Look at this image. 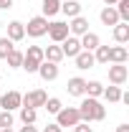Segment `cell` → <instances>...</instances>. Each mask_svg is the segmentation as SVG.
Here are the masks:
<instances>
[{
	"instance_id": "cell-1",
	"label": "cell",
	"mask_w": 129,
	"mask_h": 132,
	"mask_svg": "<svg viewBox=\"0 0 129 132\" xmlns=\"http://www.w3.org/2000/svg\"><path fill=\"white\" fill-rule=\"evenodd\" d=\"M79 117H81V122H101L106 117V107H101L99 99L86 97L79 104Z\"/></svg>"
},
{
	"instance_id": "cell-2",
	"label": "cell",
	"mask_w": 129,
	"mask_h": 132,
	"mask_svg": "<svg viewBox=\"0 0 129 132\" xmlns=\"http://www.w3.org/2000/svg\"><path fill=\"white\" fill-rule=\"evenodd\" d=\"M41 64H43V48H41V46H28V51L23 53V64H20V69H25L28 74H35Z\"/></svg>"
},
{
	"instance_id": "cell-3",
	"label": "cell",
	"mask_w": 129,
	"mask_h": 132,
	"mask_svg": "<svg viewBox=\"0 0 129 132\" xmlns=\"http://www.w3.org/2000/svg\"><path fill=\"white\" fill-rule=\"evenodd\" d=\"M81 117H79V107H61V112L56 114V125L63 130V127H73L79 125Z\"/></svg>"
},
{
	"instance_id": "cell-4",
	"label": "cell",
	"mask_w": 129,
	"mask_h": 132,
	"mask_svg": "<svg viewBox=\"0 0 129 132\" xmlns=\"http://www.w3.org/2000/svg\"><path fill=\"white\" fill-rule=\"evenodd\" d=\"M46 31H48V18L43 15L31 18L25 26V36H31V38H41V36H46Z\"/></svg>"
},
{
	"instance_id": "cell-5",
	"label": "cell",
	"mask_w": 129,
	"mask_h": 132,
	"mask_svg": "<svg viewBox=\"0 0 129 132\" xmlns=\"http://www.w3.org/2000/svg\"><path fill=\"white\" fill-rule=\"evenodd\" d=\"M0 107H3L5 112H13V109H20V107H23V94H20V92H15V89L5 92V94L0 97Z\"/></svg>"
},
{
	"instance_id": "cell-6",
	"label": "cell",
	"mask_w": 129,
	"mask_h": 132,
	"mask_svg": "<svg viewBox=\"0 0 129 132\" xmlns=\"http://www.w3.org/2000/svg\"><path fill=\"white\" fill-rule=\"evenodd\" d=\"M48 38L53 41V43H61L66 36H68V23H63V20H53V23H48Z\"/></svg>"
},
{
	"instance_id": "cell-7",
	"label": "cell",
	"mask_w": 129,
	"mask_h": 132,
	"mask_svg": "<svg viewBox=\"0 0 129 132\" xmlns=\"http://www.w3.org/2000/svg\"><path fill=\"white\" fill-rule=\"evenodd\" d=\"M46 99H48V94H46L43 89H33V92H28V94H23V107H33V109H38V107L46 104Z\"/></svg>"
},
{
	"instance_id": "cell-8",
	"label": "cell",
	"mask_w": 129,
	"mask_h": 132,
	"mask_svg": "<svg viewBox=\"0 0 129 132\" xmlns=\"http://www.w3.org/2000/svg\"><path fill=\"white\" fill-rule=\"evenodd\" d=\"M58 46H61V53H63V59H73V56L81 51V41L76 38V36H66V38L58 43Z\"/></svg>"
},
{
	"instance_id": "cell-9",
	"label": "cell",
	"mask_w": 129,
	"mask_h": 132,
	"mask_svg": "<svg viewBox=\"0 0 129 132\" xmlns=\"http://www.w3.org/2000/svg\"><path fill=\"white\" fill-rule=\"evenodd\" d=\"M127 79H129V69L124 64H112L109 66V81H112L114 86H122Z\"/></svg>"
},
{
	"instance_id": "cell-10",
	"label": "cell",
	"mask_w": 129,
	"mask_h": 132,
	"mask_svg": "<svg viewBox=\"0 0 129 132\" xmlns=\"http://www.w3.org/2000/svg\"><path fill=\"white\" fill-rule=\"evenodd\" d=\"M84 33H89V20H86L84 15L71 18V23H68V36H76V38H81Z\"/></svg>"
},
{
	"instance_id": "cell-11",
	"label": "cell",
	"mask_w": 129,
	"mask_h": 132,
	"mask_svg": "<svg viewBox=\"0 0 129 132\" xmlns=\"http://www.w3.org/2000/svg\"><path fill=\"white\" fill-rule=\"evenodd\" d=\"M43 81H53V79H58V64H51V61H43V64L38 66V71H35Z\"/></svg>"
},
{
	"instance_id": "cell-12",
	"label": "cell",
	"mask_w": 129,
	"mask_h": 132,
	"mask_svg": "<svg viewBox=\"0 0 129 132\" xmlns=\"http://www.w3.org/2000/svg\"><path fill=\"white\" fill-rule=\"evenodd\" d=\"M66 92H68L71 97H84V92H86V79L71 76V79L66 81Z\"/></svg>"
},
{
	"instance_id": "cell-13",
	"label": "cell",
	"mask_w": 129,
	"mask_h": 132,
	"mask_svg": "<svg viewBox=\"0 0 129 132\" xmlns=\"http://www.w3.org/2000/svg\"><path fill=\"white\" fill-rule=\"evenodd\" d=\"M8 38H10L13 43L23 41V38H25V26H23L20 20H10V23H8Z\"/></svg>"
},
{
	"instance_id": "cell-14",
	"label": "cell",
	"mask_w": 129,
	"mask_h": 132,
	"mask_svg": "<svg viewBox=\"0 0 129 132\" xmlns=\"http://www.w3.org/2000/svg\"><path fill=\"white\" fill-rule=\"evenodd\" d=\"M99 18H101V23H104V26H112V28L116 26V23H122V20H119V13H116V8H114V5H106V8L99 13Z\"/></svg>"
},
{
	"instance_id": "cell-15",
	"label": "cell",
	"mask_w": 129,
	"mask_h": 132,
	"mask_svg": "<svg viewBox=\"0 0 129 132\" xmlns=\"http://www.w3.org/2000/svg\"><path fill=\"white\" fill-rule=\"evenodd\" d=\"M73 61H76V69H81V71H84V69H91V66L96 64L91 51H79V53L73 56Z\"/></svg>"
},
{
	"instance_id": "cell-16",
	"label": "cell",
	"mask_w": 129,
	"mask_h": 132,
	"mask_svg": "<svg viewBox=\"0 0 129 132\" xmlns=\"http://www.w3.org/2000/svg\"><path fill=\"white\" fill-rule=\"evenodd\" d=\"M79 41H81V51H94L96 46H101V38H99L96 33H91V31L84 33Z\"/></svg>"
},
{
	"instance_id": "cell-17",
	"label": "cell",
	"mask_w": 129,
	"mask_h": 132,
	"mask_svg": "<svg viewBox=\"0 0 129 132\" xmlns=\"http://www.w3.org/2000/svg\"><path fill=\"white\" fill-rule=\"evenodd\" d=\"M43 61H51V64H61V61H63L61 46L56 43V46H48V48H43Z\"/></svg>"
},
{
	"instance_id": "cell-18",
	"label": "cell",
	"mask_w": 129,
	"mask_h": 132,
	"mask_svg": "<svg viewBox=\"0 0 129 132\" xmlns=\"http://www.w3.org/2000/svg\"><path fill=\"white\" fill-rule=\"evenodd\" d=\"M61 13H66L68 18L81 15V3L79 0H61Z\"/></svg>"
},
{
	"instance_id": "cell-19",
	"label": "cell",
	"mask_w": 129,
	"mask_h": 132,
	"mask_svg": "<svg viewBox=\"0 0 129 132\" xmlns=\"http://www.w3.org/2000/svg\"><path fill=\"white\" fill-rule=\"evenodd\" d=\"M129 53L124 46H114V48H109V64H127Z\"/></svg>"
},
{
	"instance_id": "cell-20",
	"label": "cell",
	"mask_w": 129,
	"mask_h": 132,
	"mask_svg": "<svg viewBox=\"0 0 129 132\" xmlns=\"http://www.w3.org/2000/svg\"><path fill=\"white\" fill-rule=\"evenodd\" d=\"M43 18H53L56 13H61V0H43Z\"/></svg>"
},
{
	"instance_id": "cell-21",
	"label": "cell",
	"mask_w": 129,
	"mask_h": 132,
	"mask_svg": "<svg viewBox=\"0 0 129 132\" xmlns=\"http://www.w3.org/2000/svg\"><path fill=\"white\" fill-rule=\"evenodd\" d=\"M114 41L116 43H127L129 41V23H116L114 26Z\"/></svg>"
},
{
	"instance_id": "cell-22",
	"label": "cell",
	"mask_w": 129,
	"mask_h": 132,
	"mask_svg": "<svg viewBox=\"0 0 129 132\" xmlns=\"http://www.w3.org/2000/svg\"><path fill=\"white\" fill-rule=\"evenodd\" d=\"M35 119H38V109H33V107H20V122H23V125H35Z\"/></svg>"
},
{
	"instance_id": "cell-23",
	"label": "cell",
	"mask_w": 129,
	"mask_h": 132,
	"mask_svg": "<svg viewBox=\"0 0 129 132\" xmlns=\"http://www.w3.org/2000/svg\"><path fill=\"white\" fill-rule=\"evenodd\" d=\"M101 92H104V84H101V81H86V92H84V97L99 99V97H101Z\"/></svg>"
},
{
	"instance_id": "cell-24",
	"label": "cell",
	"mask_w": 129,
	"mask_h": 132,
	"mask_svg": "<svg viewBox=\"0 0 129 132\" xmlns=\"http://www.w3.org/2000/svg\"><path fill=\"white\" fill-rule=\"evenodd\" d=\"M101 97L106 99V102H119V99H122V89H119V86H104V92H101Z\"/></svg>"
},
{
	"instance_id": "cell-25",
	"label": "cell",
	"mask_w": 129,
	"mask_h": 132,
	"mask_svg": "<svg viewBox=\"0 0 129 132\" xmlns=\"http://www.w3.org/2000/svg\"><path fill=\"white\" fill-rule=\"evenodd\" d=\"M5 61H8V66H10V69H20V64H23V51L13 48L8 56H5Z\"/></svg>"
},
{
	"instance_id": "cell-26",
	"label": "cell",
	"mask_w": 129,
	"mask_h": 132,
	"mask_svg": "<svg viewBox=\"0 0 129 132\" xmlns=\"http://www.w3.org/2000/svg\"><path fill=\"white\" fill-rule=\"evenodd\" d=\"M61 107H63V104H61V99H58V97H48V99H46V104H43V109H46L48 114H58Z\"/></svg>"
},
{
	"instance_id": "cell-27",
	"label": "cell",
	"mask_w": 129,
	"mask_h": 132,
	"mask_svg": "<svg viewBox=\"0 0 129 132\" xmlns=\"http://www.w3.org/2000/svg\"><path fill=\"white\" fill-rule=\"evenodd\" d=\"M91 53H94V61L96 64H109V46H96Z\"/></svg>"
},
{
	"instance_id": "cell-28",
	"label": "cell",
	"mask_w": 129,
	"mask_h": 132,
	"mask_svg": "<svg viewBox=\"0 0 129 132\" xmlns=\"http://www.w3.org/2000/svg\"><path fill=\"white\" fill-rule=\"evenodd\" d=\"M116 13H119L122 23H129V0H119L116 3Z\"/></svg>"
},
{
	"instance_id": "cell-29",
	"label": "cell",
	"mask_w": 129,
	"mask_h": 132,
	"mask_svg": "<svg viewBox=\"0 0 129 132\" xmlns=\"http://www.w3.org/2000/svg\"><path fill=\"white\" fill-rule=\"evenodd\" d=\"M13 48H15V46H13V41H10L8 36H3V38H0V59H5Z\"/></svg>"
},
{
	"instance_id": "cell-30",
	"label": "cell",
	"mask_w": 129,
	"mask_h": 132,
	"mask_svg": "<svg viewBox=\"0 0 129 132\" xmlns=\"http://www.w3.org/2000/svg\"><path fill=\"white\" fill-rule=\"evenodd\" d=\"M0 127H13V114L10 112H0Z\"/></svg>"
},
{
	"instance_id": "cell-31",
	"label": "cell",
	"mask_w": 129,
	"mask_h": 132,
	"mask_svg": "<svg viewBox=\"0 0 129 132\" xmlns=\"http://www.w3.org/2000/svg\"><path fill=\"white\" fill-rule=\"evenodd\" d=\"M73 132H94L89 127V122H79V125H73Z\"/></svg>"
},
{
	"instance_id": "cell-32",
	"label": "cell",
	"mask_w": 129,
	"mask_h": 132,
	"mask_svg": "<svg viewBox=\"0 0 129 132\" xmlns=\"http://www.w3.org/2000/svg\"><path fill=\"white\" fill-rule=\"evenodd\" d=\"M43 132H63V130H61V127H58L56 122H48V125L43 127Z\"/></svg>"
},
{
	"instance_id": "cell-33",
	"label": "cell",
	"mask_w": 129,
	"mask_h": 132,
	"mask_svg": "<svg viewBox=\"0 0 129 132\" xmlns=\"http://www.w3.org/2000/svg\"><path fill=\"white\" fill-rule=\"evenodd\" d=\"M8 8H13V0H0V10H8Z\"/></svg>"
},
{
	"instance_id": "cell-34",
	"label": "cell",
	"mask_w": 129,
	"mask_h": 132,
	"mask_svg": "<svg viewBox=\"0 0 129 132\" xmlns=\"http://www.w3.org/2000/svg\"><path fill=\"white\" fill-rule=\"evenodd\" d=\"M18 132H38V127H33V125H23Z\"/></svg>"
},
{
	"instance_id": "cell-35",
	"label": "cell",
	"mask_w": 129,
	"mask_h": 132,
	"mask_svg": "<svg viewBox=\"0 0 129 132\" xmlns=\"http://www.w3.org/2000/svg\"><path fill=\"white\" fill-rule=\"evenodd\" d=\"M116 132H129V125H119V127H116Z\"/></svg>"
},
{
	"instance_id": "cell-36",
	"label": "cell",
	"mask_w": 129,
	"mask_h": 132,
	"mask_svg": "<svg viewBox=\"0 0 129 132\" xmlns=\"http://www.w3.org/2000/svg\"><path fill=\"white\" fill-rule=\"evenodd\" d=\"M104 3H106V5H116L119 0H104Z\"/></svg>"
},
{
	"instance_id": "cell-37",
	"label": "cell",
	"mask_w": 129,
	"mask_h": 132,
	"mask_svg": "<svg viewBox=\"0 0 129 132\" xmlns=\"http://www.w3.org/2000/svg\"><path fill=\"white\" fill-rule=\"evenodd\" d=\"M0 132H15V130H13V127H3Z\"/></svg>"
},
{
	"instance_id": "cell-38",
	"label": "cell",
	"mask_w": 129,
	"mask_h": 132,
	"mask_svg": "<svg viewBox=\"0 0 129 132\" xmlns=\"http://www.w3.org/2000/svg\"><path fill=\"white\" fill-rule=\"evenodd\" d=\"M0 130H3V127H0Z\"/></svg>"
}]
</instances>
